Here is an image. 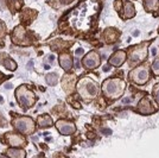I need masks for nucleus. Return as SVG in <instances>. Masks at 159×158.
Returning <instances> with one entry per match:
<instances>
[{"label":"nucleus","instance_id":"31","mask_svg":"<svg viewBox=\"0 0 159 158\" xmlns=\"http://www.w3.org/2000/svg\"><path fill=\"white\" fill-rule=\"evenodd\" d=\"M53 59H55V56L53 55H49L47 57V59H45V62H52Z\"/></svg>","mask_w":159,"mask_h":158},{"label":"nucleus","instance_id":"16","mask_svg":"<svg viewBox=\"0 0 159 158\" xmlns=\"http://www.w3.org/2000/svg\"><path fill=\"white\" fill-rule=\"evenodd\" d=\"M124 18L126 19H131L135 16V8L133 6V4L131 1H126L125 2V6H124V12H122Z\"/></svg>","mask_w":159,"mask_h":158},{"label":"nucleus","instance_id":"12","mask_svg":"<svg viewBox=\"0 0 159 158\" xmlns=\"http://www.w3.org/2000/svg\"><path fill=\"white\" fill-rule=\"evenodd\" d=\"M75 82H76V76L66 74L62 80V87L66 93H71L75 88Z\"/></svg>","mask_w":159,"mask_h":158},{"label":"nucleus","instance_id":"5","mask_svg":"<svg viewBox=\"0 0 159 158\" xmlns=\"http://www.w3.org/2000/svg\"><path fill=\"white\" fill-rule=\"evenodd\" d=\"M128 79L132 81L135 85H144L150 80V72H148V67L146 64L134 68L132 72H129Z\"/></svg>","mask_w":159,"mask_h":158},{"label":"nucleus","instance_id":"37","mask_svg":"<svg viewBox=\"0 0 159 158\" xmlns=\"http://www.w3.org/2000/svg\"><path fill=\"white\" fill-rule=\"evenodd\" d=\"M1 102H4V99H2L1 96H0V104H1Z\"/></svg>","mask_w":159,"mask_h":158},{"label":"nucleus","instance_id":"1","mask_svg":"<svg viewBox=\"0 0 159 158\" xmlns=\"http://www.w3.org/2000/svg\"><path fill=\"white\" fill-rule=\"evenodd\" d=\"M126 89V82L121 79H108L102 83L103 95L109 100H116L122 96Z\"/></svg>","mask_w":159,"mask_h":158},{"label":"nucleus","instance_id":"29","mask_svg":"<svg viewBox=\"0 0 159 158\" xmlns=\"http://www.w3.org/2000/svg\"><path fill=\"white\" fill-rule=\"evenodd\" d=\"M101 132H102L103 134H106V136H109V134H112V131H111L109 128H108V130H107V128H103V130H102Z\"/></svg>","mask_w":159,"mask_h":158},{"label":"nucleus","instance_id":"26","mask_svg":"<svg viewBox=\"0 0 159 158\" xmlns=\"http://www.w3.org/2000/svg\"><path fill=\"white\" fill-rule=\"evenodd\" d=\"M5 31H6V29H5V25L0 21V37H2L4 35H5Z\"/></svg>","mask_w":159,"mask_h":158},{"label":"nucleus","instance_id":"11","mask_svg":"<svg viewBox=\"0 0 159 158\" xmlns=\"http://www.w3.org/2000/svg\"><path fill=\"white\" fill-rule=\"evenodd\" d=\"M126 58H127V53L125 51H122V50H118L116 53H114L109 57L108 63L112 67H121L125 63Z\"/></svg>","mask_w":159,"mask_h":158},{"label":"nucleus","instance_id":"24","mask_svg":"<svg viewBox=\"0 0 159 158\" xmlns=\"http://www.w3.org/2000/svg\"><path fill=\"white\" fill-rule=\"evenodd\" d=\"M152 70L156 75H159V58H156L152 63Z\"/></svg>","mask_w":159,"mask_h":158},{"label":"nucleus","instance_id":"36","mask_svg":"<svg viewBox=\"0 0 159 158\" xmlns=\"http://www.w3.org/2000/svg\"><path fill=\"white\" fill-rule=\"evenodd\" d=\"M139 35V31H134V33H133V36H138Z\"/></svg>","mask_w":159,"mask_h":158},{"label":"nucleus","instance_id":"8","mask_svg":"<svg viewBox=\"0 0 159 158\" xmlns=\"http://www.w3.org/2000/svg\"><path fill=\"white\" fill-rule=\"evenodd\" d=\"M100 62H101V57L96 51H90L82 59V64L87 70H93L95 68H98L100 66Z\"/></svg>","mask_w":159,"mask_h":158},{"label":"nucleus","instance_id":"10","mask_svg":"<svg viewBox=\"0 0 159 158\" xmlns=\"http://www.w3.org/2000/svg\"><path fill=\"white\" fill-rule=\"evenodd\" d=\"M56 127L62 136H70L76 131V126L73 121H66V120H57Z\"/></svg>","mask_w":159,"mask_h":158},{"label":"nucleus","instance_id":"15","mask_svg":"<svg viewBox=\"0 0 159 158\" xmlns=\"http://www.w3.org/2000/svg\"><path fill=\"white\" fill-rule=\"evenodd\" d=\"M60 66L62 69H64L66 72L71 70L73 68V57L70 56V53H61L60 56Z\"/></svg>","mask_w":159,"mask_h":158},{"label":"nucleus","instance_id":"34","mask_svg":"<svg viewBox=\"0 0 159 158\" xmlns=\"http://www.w3.org/2000/svg\"><path fill=\"white\" fill-rule=\"evenodd\" d=\"M5 88L10 89V88H12V85H11V83H6V85H5Z\"/></svg>","mask_w":159,"mask_h":158},{"label":"nucleus","instance_id":"9","mask_svg":"<svg viewBox=\"0 0 159 158\" xmlns=\"http://www.w3.org/2000/svg\"><path fill=\"white\" fill-rule=\"evenodd\" d=\"M2 138L6 139V142L8 143V145H11L12 147H21V146L26 145V140H25V138H24L21 134H18V133L7 132Z\"/></svg>","mask_w":159,"mask_h":158},{"label":"nucleus","instance_id":"20","mask_svg":"<svg viewBox=\"0 0 159 158\" xmlns=\"http://www.w3.org/2000/svg\"><path fill=\"white\" fill-rule=\"evenodd\" d=\"M5 155L11 158H24L26 156V152L23 149H8Z\"/></svg>","mask_w":159,"mask_h":158},{"label":"nucleus","instance_id":"27","mask_svg":"<svg viewBox=\"0 0 159 158\" xmlns=\"http://www.w3.org/2000/svg\"><path fill=\"white\" fill-rule=\"evenodd\" d=\"M114 6H115V10L120 12V8H121V0H116L115 2H114Z\"/></svg>","mask_w":159,"mask_h":158},{"label":"nucleus","instance_id":"4","mask_svg":"<svg viewBox=\"0 0 159 158\" xmlns=\"http://www.w3.org/2000/svg\"><path fill=\"white\" fill-rule=\"evenodd\" d=\"M12 125L17 131L23 134H31L36 128L34 121L29 117H17L12 120Z\"/></svg>","mask_w":159,"mask_h":158},{"label":"nucleus","instance_id":"7","mask_svg":"<svg viewBox=\"0 0 159 158\" xmlns=\"http://www.w3.org/2000/svg\"><path fill=\"white\" fill-rule=\"evenodd\" d=\"M147 57V45H140L134 48L129 53V62L131 64H137L144 62Z\"/></svg>","mask_w":159,"mask_h":158},{"label":"nucleus","instance_id":"30","mask_svg":"<svg viewBox=\"0 0 159 158\" xmlns=\"http://www.w3.org/2000/svg\"><path fill=\"white\" fill-rule=\"evenodd\" d=\"M61 4L62 5H68V4H70V2H73L74 0H60Z\"/></svg>","mask_w":159,"mask_h":158},{"label":"nucleus","instance_id":"32","mask_svg":"<svg viewBox=\"0 0 159 158\" xmlns=\"http://www.w3.org/2000/svg\"><path fill=\"white\" fill-rule=\"evenodd\" d=\"M83 53H84V51H83V49H82V48H80V49L76 50V55H77V56H82Z\"/></svg>","mask_w":159,"mask_h":158},{"label":"nucleus","instance_id":"2","mask_svg":"<svg viewBox=\"0 0 159 158\" xmlns=\"http://www.w3.org/2000/svg\"><path fill=\"white\" fill-rule=\"evenodd\" d=\"M77 92L83 100H92L98 96L99 87L94 80L84 76L77 82Z\"/></svg>","mask_w":159,"mask_h":158},{"label":"nucleus","instance_id":"14","mask_svg":"<svg viewBox=\"0 0 159 158\" xmlns=\"http://www.w3.org/2000/svg\"><path fill=\"white\" fill-rule=\"evenodd\" d=\"M103 37H105L106 43H108V44L115 43L119 38V31L116 29H114V27H108L103 32Z\"/></svg>","mask_w":159,"mask_h":158},{"label":"nucleus","instance_id":"6","mask_svg":"<svg viewBox=\"0 0 159 158\" xmlns=\"http://www.w3.org/2000/svg\"><path fill=\"white\" fill-rule=\"evenodd\" d=\"M11 40L17 45L26 46L31 44V38L27 36V32L23 27V25H18L17 27H14V30L12 31V35H11Z\"/></svg>","mask_w":159,"mask_h":158},{"label":"nucleus","instance_id":"3","mask_svg":"<svg viewBox=\"0 0 159 158\" xmlns=\"http://www.w3.org/2000/svg\"><path fill=\"white\" fill-rule=\"evenodd\" d=\"M16 98H17L20 107L23 109H27V108L32 107L34 105V101H36V95L25 85H23V86L17 88V91H16Z\"/></svg>","mask_w":159,"mask_h":158},{"label":"nucleus","instance_id":"17","mask_svg":"<svg viewBox=\"0 0 159 158\" xmlns=\"http://www.w3.org/2000/svg\"><path fill=\"white\" fill-rule=\"evenodd\" d=\"M36 14H37V12H36V11H32V10H25V11H23L21 17H20L21 23H23V24H26V25L30 24V23L36 18Z\"/></svg>","mask_w":159,"mask_h":158},{"label":"nucleus","instance_id":"13","mask_svg":"<svg viewBox=\"0 0 159 158\" xmlns=\"http://www.w3.org/2000/svg\"><path fill=\"white\" fill-rule=\"evenodd\" d=\"M138 111L141 114H151V113L154 112V108L151 105V101H150V99L147 96L141 99V101H140L139 105H138Z\"/></svg>","mask_w":159,"mask_h":158},{"label":"nucleus","instance_id":"35","mask_svg":"<svg viewBox=\"0 0 159 158\" xmlns=\"http://www.w3.org/2000/svg\"><path fill=\"white\" fill-rule=\"evenodd\" d=\"M152 55H154V56L157 55V49H154V48H153V49H152Z\"/></svg>","mask_w":159,"mask_h":158},{"label":"nucleus","instance_id":"33","mask_svg":"<svg viewBox=\"0 0 159 158\" xmlns=\"http://www.w3.org/2000/svg\"><path fill=\"white\" fill-rule=\"evenodd\" d=\"M5 79H8V76H2V75L0 74V83L2 82V80H5Z\"/></svg>","mask_w":159,"mask_h":158},{"label":"nucleus","instance_id":"22","mask_svg":"<svg viewBox=\"0 0 159 158\" xmlns=\"http://www.w3.org/2000/svg\"><path fill=\"white\" fill-rule=\"evenodd\" d=\"M2 64H4V67L6 68L7 70H11V72H14V70L17 69V63H16L12 58H8V57L4 58Z\"/></svg>","mask_w":159,"mask_h":158},{"label":"nucleus","instance_id":"23","mask_svg":"<svg viewBox=\"0 0 159 158\" xmlns=\"http://www.w3.org/2000/svg\"><path fill=\"white\" fill-rule=\"evenodd\" d=\"M45 81H47V83L49 86H55V85H57V82H58V76H57V74H55V72L48 74L47 76H45Z\"/></svg>","mask_w":159,"mask_h":158},{"label":"nucleus","instance_id":"18","mask_svg":"<svg viewBox=\"0 0 159 158\" xmlns=\"http://www.w3.org/2000/svg\"><path fill=\"white\" fill-rule=\"evenodd\" d=\"M146 12H157L159 10V0H144Z\"/></svg>","mask_w":159,"mask_h":158},{"label":"nucleus","instance_id":"21","mask_svg":"<svg viewBox=\"0 0 159 158\" xmlns=\"http://www.w3.org/2000/svg\"><path fill=\"white\" fill-rule=\"evenodd\" d=\"M7 4L11 8V12L16 13L20 7L24 5V0H7Z\"/></svg>","mask_w":159,"mask_h":158},{"label":"nucleus","instance_id":"25","mask_svg":"<svg viewBox=\"0 0 159 158\" xmlns=\"http://www.w3.org/2000/svg\"><path fill=\"white\" fill-rule=\"evenodd\" d=\"M153 98H154V100L157 101V104L159 106V83L156 85L154 88H153Z\"/></svg>","mask_w":159,"mask_h":158},{"label":"nucleus","instance_id":"28","mask_svg":"<svg viewBox=\"0 0 159 158\" xmlns=\"http://www.w3.org/2000/svg\"><path fill=\"white\" fill-rule=\"evenodd\" d=\"M7 125V123H6V120H5V118L0 114V126L2 127V126H6Z\"/></svg>","mask_w":159,"mask_h":158},{"label":"nucleus","instance_id":"19","mask_svg":"<svg viewBox=\"0 0 159 158\" xmlns=\"http://www.w3.org/2000/svg\"><path fill=\"white\" fill-rule=\"evenodd\" d=\"M37 123H38L39 127L45 128V127H50V126H52V119H51V117H50L49 114H43V115L38 117Z\"/></svg>","mask_w":159,"mask_h":158}]
</instances>
